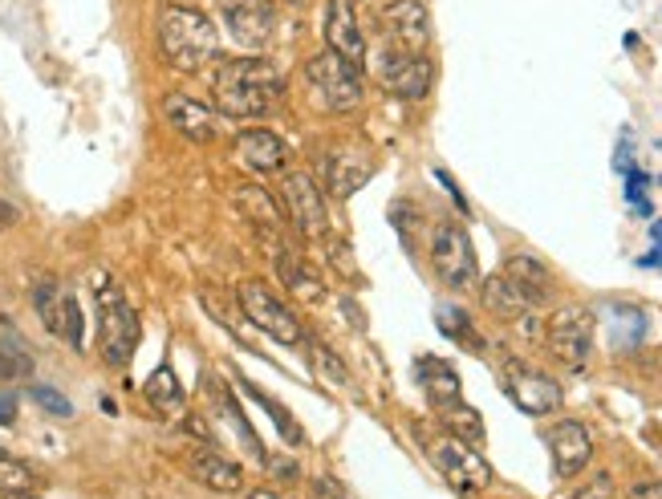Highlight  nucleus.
Returning a JSON list of instances; mask_svg holds the SVG:
<instances>
[{
    "mask_svg": "<svg viewBox=\"0 0 662 499\" xmlns=\"http://www.w3.org/2000/svg\"><path fill=\"white\" fill-rule=\"evenodd\" d=\"M163 119L171 122V131H179L191 143H208L215 134V114L212 106H203L188 94H167L163 98Z\"/></svg>",
    "mask_w": 662,
    "mask_h": 499,
    "instance_id": "obj_19",
    "label": "nucleus"
},
{
    "mask_svg": "<svg viewBox=\"0 0 662 499\" xmlns=\"http://www.w3.org/2000/svg\"><path fill=\"white\" fill-rule=\"evenodd\" d=\"M232 163L249 175H272L284 166V143L272 131H240L232 139Z\"/></svg>",
    "mask_w": 662,
    "mask_h": 499,
    "instance_id": "obj_16",
    "label": "nucleus"
},
{
    "mask_svg": "<svg viewBox=\"0 0 662 499\" xmlns=\"http://www.w3.org/2000/svg\"><path fill=\"white\" fill-rule=\"evenodd\" d=\"M142 394H147V403H151L159 415H179V410H183V386H179L171 366L154 369L151 378H147V386H142Z\"/></svg>",
    "mask_w": 662,
    "mask_h": 499,
    "instance_id": "obj_24",
    "label": "nucleus"
},
{
    "mask_svg": "<svg viewBox=\"0 0 662 499\" xmlns=\"http://www.w3.org/2000/svg\"><path fill=\"white\" fill-rule=\"evenodd\" d=\"M431 459L451 488L463 491V496H480V491L492 488V467L484 464V455H475L472 442L443 435V439L431 442Z\"/></svg>",
    "mask_w": 662,
    "mask_h": 499,
    "instance_id": "obj_7",
    "label": "nucleus"
},
{
    "mask_svg": "<svg viewBox=\"0 0 662 499\" xmlns=\"http://www.w3.org/2000/svg\"><path fill=\"white\" fill-rule=\"evenodd\" d=\"M321 33H325V49H333L338 58L354 61V65L367 61V37H362V24H358L354 0H330Z\"/></svg>",
    "mask_w": 662,
    "mask_h": 499,
    "instance_id": "obj_14",
    "label": "nucleus"
},
{
    "mask_svg": "<svg viewBox=\"0 0 662 499\" xmlns=\"http://www.w3.org/2000/svg\"><path fill=\"white\" fill-rule=\"evenodd\" d=\"M281 200L284 212L293 220V227L305 240H325L330 236V212H325V195L313 183L309 171H289L281 183Z\"/></svg>",
    "mask_w": 662,
    "mask_h": 499,
    "instance_id": "obj_9",
    "label": "nucleus"
},
{
    "mask_svg": "<svg viewBox=\"0 0 662 499\" xmlns=\"http://www.w3.org/2000/svg\"><path fill=\"white\" fill-rule=\"evenodd\" d=\"M98 309H102V325H98V345H102V361L107 366H127L139 349V313L122 301L119 288H102L98 293Z\"/></svg>",
    "mask_w": 662,
    "mask_h": 499,
    "instance_id": "obj_5",
    "label": "nucleus"
},
{
    "mask_svg": "<svg viewBox=\"0 0 662 499\" xmlns=\"http://www.w3.org/2000/svg\"><path fill=\"white\" fill-rule=\"evenodd\" d=\"M58 333L73 345V349H82V345H86L82 305H78V297H73V293H66V297H61V329Z\"/></svg>",
    "mask_w": 662,
    "mask_h": 499,
    "instance_id": "obj_30",
    "label": "nucleus"
},
{
    "mask_svg": "<svg viewBox=\"0 0 662 499\" xmlns=\"http://www.w3.org/2000/svg\"><path fill=\"white\" fill-rule=\"evenodd\" d=\"M549 354L569 369H585L593 357V313L585 305H561L544 329Z\"/></svg>",
    "mask_w": 662,
    "mask_h": 499,
    "instance_id": "obj_6",
    "label": "nucleus"
},
{
    "mask_svg": "<svg viewBox=\"0 0 662 499\" xmlns=\"http://www.w3.org/2000/svg\"><path fill=\"white\" fill-rule=\"evenodd\" d=\"M215 394H220V406H224V415H228V422H232V430H237V439L244 442V447H249L252 459H257V464H264L269 455H264V447H261V435L252 430L249 418L240 415V403H237V398H232V390H224V386H215Z\"/></svg>",
    "mask_w": 662,
    "mask_h": 499,
    "instance_id": "obj_27",
    "label": "nucleus"
},
{
    "mask_svg": "<svg viewBox=\"0 0 662 499\" xmlns=\"http://www.w3.org/2000/svg\"><path fill=\"white\" fill-rule=\"evenodd\" d=\"M159 53L175 73H200L220 53L215 21L191 4H163L159 9Z\"/></svg>",
    "mask_w": 662,
    "mask_h": 499,
    "instance_id": "obj_2",
    "label": "nucleus"
},
{
    "mask_svg": "<svg viewBox=\"0 0 662 499\" xmlns=\"http://www.w3.org/2000/svg\"><path fill=\"white\" fill-rule=\"evenodd\" d=\"M244 499H281V496H277V491H269V488H252Z\"/></svg>",
    "mask_w": 662,
    "mask_h": 499,
    "instance_id": "obj_41",
    "label": "nucleus"
},
{
    "mask_svg": "<svg viewBox=\"0 0 662 499\" xmlns=\"http://www.w3.org/2000/svg\"><path fill=\"white\" fill-rule=\"evenodd\" d=\"M504 390L516 406H521L524 415H553L556 406L565 403V394L556 386L549 374L541 369H529V366H509L504 369Z\"/></svg>",
    "mask_w": 662,
    "mask_h": 499,
    "instance_id": "obj_11",
    "label": "nucleus"
},
{
    "mask_svg": "<svg viewBox=\"0 0 662 499\" xmlns=\"http://www.w3.org/2000/svg\"><path fill=\"white\" fill-rule=\"evenodd\" d=\"M33 369V361L17 349V345H4L0 342V378H24Z\"/></svg>",
    "mask_w": 662,
    "mask_h": 499,
    "instance_id": "obj_32",
    "label": "nucleus"
},
{
    "mask_svg": "<svg viewBox=\"0 0 662 499\" xmlns=\"http://www.w3.org/2000/svg\"><path fill=\"white\" fill-rule=\"evenodd\" d=\"M374 73H379V82L387 85L394 98H407V102L427 98L431 78H435L427 53H407V49L391 45V41L379 49V65H374Z\"/></svg>",
    "mask_w": 662,
    "mask_h": 499,
    "instance_id": "obj_10",
    "label": "nucleus"
},
{
    "mask_svg": "<svg viewBox=\"0 0 662 499\" xmlns=\"http://www.w3.org/2000/svg\"><path fill=\"white\" fill-rule=\"evenodd\" d=\"M272 264H277V273H281V285L289 288V293H297V297H305V301H321V297H325V285L318 281V273L309 268V261L301 256V252L284 248V240H281V248H272Z\"/></svg>",
    "mask_w": 662,
    "mask_h": 499,
    "instance_id": "obj_22",
    "label": "nucleus"
},
{
    "mask_svg": "<svg viewBox=\"0 0 662 499\" xmlns=\"http://www.w3.org/2000/svg\"><path fill=\"white\" fill-rule=\"evenodd\" d=\"M281 70L264 58H240L224 61L212 78V98L215 106L224 110L228 119H264L281 102Z\"/></svg>",
    "mask_w": 662,
    "mask_h": 499,
    "instance_id": "obj_1",
    "label": "nucleus"
},
{
    "mask_svg": "<svg viewBox=\"0 0 662 499\" xmlns=\"http://www.w3.org/2000/svg\"><path fill=\"white\" fill-rule=\"evenodd\" d=\"M220 12H224L228 33L237 37L240 45L264 49L272 41V29H277L272 0H220Z\"/></svg>",
    "mask_w": 662,
    "mask_h": 499,
    "instance_id": "obj_12",
    "label": "nucleus"
},
{
    "mask_svg": "<svg viewBox=\"0 0 662 499\" xmlns=\"http://www.w3.org/2000/svg\"><path fill=\"white\" fill-rule=\"evenodd\" d=\"M41 488V476H37L33 467L21 464V459H9V455L0 451V491H33Z\"/></svg>",
    "mask_w": 662,
    "mask_h": 499,
    "instance_id": "obj_29",
    "label": "nucleus"
},
{
    "mask_svg": "<svg viewBox=\"0 0 662 499\" xmlns=\"http://www.w3.org/2000/svg\"><path fill=\"white\" fill-rule=\"evenodd\" d=\"M370 175H374V159L358 146H342V151L325 155V183L338 200H350L358 187H367Z\"/></svg>",
    "mask_w": 662,
    "mask_h": 499,
    "instance_id": "obj_17",
    "label": "nucleus"
},
{
    "mask_svg": "<svg viewBox=\"0 0 662 499\" xmlns=\"http://www.w3.org/2000/svg\"><path fill=\"white\" fill-rule=\"evenodd\" d=\"M17 224V207H9V203L0 200V232H4V227H12Z\"/></svg>",
    "mask_w": 662,
    "mask_h": 499,
    "instance_id": "obj_40",
    "label": "nucleus"
},
{
    "mask_svg": "<svg viewBox=\"0 0 662 499\" xmlns=\"http://www.w3.org/2000/svg\"><path fill=\"white\" fill-rule=\"evenodd\" d=\"M504 273L516 281L521 288H529L532 297L541 301L549 288H553V276H549V268H544L536 256H524V252H516V256H509V264H504Z\"/></svg>",
    "mask_w": 662,
    "mask_h": 499,
    "instance_id": "obj_26",
    "label": "nucleus"
},
{
    "mask_svg": "<svg viewBox=\"0 0 662 499\" xmlns=\"http://www.w3.org/2000/svg\"><path fill=\"white\" fill-rule=\"evenodd\" d=\"M414 374H419V386L427 390V398H431L435 410H448V406L463 403L460 378H455V369H451L443 357H419Z\"/></svg>",
    "mask_w": 662,
    "mask_h": 499,
    "instance_id": "obj_23",
    "label": "nucleus"
},
{
    "mask_svg": "<svg viewBox=\"0 0 662 499\" xmlns=\"http://www.w3.org/2000/svg\"><path fill=\"white\" fill-rule=\"evenodd\" d=\"M188 471L191 479H200L208 491H220V496H232V491L244 488V471H240L228 455H220L215 447H195L188 451Z\"/></svg>",
    "mask_w": 662,
    "mask_h": 499,
    "instance_id": "obj_18",
    "label": "nucleus"
},
{
    "mask_svg": "<svg viewBox=\"0 0 662 499\" xmlns=\"http://www.w3.org/2000/svg\"><path fill=\"white\" fill-rule=\"evenodd\" d=\"M0 499H37L33 491H0Z\"/></svg>",
    "mask_w": 662,
    "mask_h": 499,
    "instance_id": "obj_42",
    "label": "nucleus"
},
{
    "mask_svg": "<svg viewBox=\"0 0 662 499\" xmlns=\"http://www.w3.org/2000/svg\"><path fill=\"white\" fill-rule=\"evenodd\" d=\"M443 418H448V427H451V435L455 439H463V442H484V422H480V415H475L472 406H463V403H455V406H448L443 410Z\"/></svg>",
    "mask_w": 662,
    "mask_h": 499,
    "instance_id": "obj_28",
    "label": "nucleus"
},
{
    "mask_svg": "<svg viewBox=\"0 0 662 499\" xmlns=\"http://www.w3.org/2000/svg\"><path fill=\"white\" fill-rule=\"evenodd\" d=\"M232 200H237L240 215L249 220V227H257L264 240L281 236V207H277V200H272L269 191L257 187V183H237V187H232Z\"/></svg>",
    "mask_w": 662,
    "mask_h": 499,
    "instance_id": "obj_20",
    "label": "nucleus"
},
{
    "mask_svg": "<svg viewBox=\"0 0 662 499\" xmlns=\"http://www.w3.org/2000/svg\"><path fill=\"white\" fill-rule=\"evenodd\" d=\"M439 329L448 333V337H460V342H468V313L443 305V309H439Z\"/></svg>",
    "mask_w": 662,
    "mask_h": 499,
    "instance_id": "obj_34",
    "label": "nucleus"
},
{
    "mask_svg": "<svg viewBox=\"0 0 662 499\" xmlns=\"http://www.w3.org/2000/svg\"><path fill=\"white\" fill-rule=\"evenodd\" d=\"M313 499H345V491L333 483V479H318L313 483Z\"/></svg>",
    "mask_w": 662,
    "mask_h": 499,
    "instance_id": "obj_37",
    "label": "nucleus"
},
{
    "mask_svg": "<svg viewBox=\"0 0 662 499\" xmlns=\"http://www.w3.org/2000/svg\"><path fill=\"white\" fill-rule=\"evenodd\" d=\"M237 301H240V309H244V317H249V325H257L264 337H272V342H281V345L305 342V325H301V317L293 313V305H289L281 293H272L264 281H244V285L237 288Z\"/></svg>",
    "mask_w": 662,
    "mask_h": 499,
    "instance_id": "obj_4",
    "label": "nucleus"
},
{
    "mask_svg": "<svg viewBox=\"0 0 662 499\" xmlns=\"http://www.w3.org/2000/svg\"><path fill=\"white\" fill-rule=\"evenodd\" d=\"M382 24H387V41L407 53H423L431 41V12L423 0H391L382 9Z\"/></svg>",
    "mask_w": 662,
    "mask_h": 499,
    "instance_id": "obj_13",
    "label": "nucleus"
},
{
    "mask_svg": "<svg viewBox=\"0 0 662 499\" xmlns=\"http://www.w3.org/2000/svg\"><path fill=\"white\" fill-rule=\"evenodd\" d=\"M431 264H435L439 281L448 288H455V293L475 285V248L460 224L443 220L435 227V236H431Z\"/></svg>",
    "mask_w": 662,
    "mask_h": 499,
    "instance_id": "obj_8",
    "label": "nucleus"
},
{
    "mask_svg": "<svg viewBox=\"0 0 662 499\" xmlns=\"http://www.w3.org/2000/svg\"><path fill=\"white\" fill-rule=\"evenodd\" d=\"M313 354H318V366L325 369V374H330L333 381H345V378H350V374H345V366H342V361H338V354H333L330 345L313 342Z\"/></svg>",
    "mask_w": 662,
    "mask_h": 499,
    "instance_id": "obj_35",
    "label": "nucleus"
},
{
    "mask_svg": "<svg viewBox=\"0 0 662 499\" xmlns=\"http://www.w3.org/2000/svg\"><path fill=\"white\" fill-rule=\"evenodd\" d=\"M17 422V394L0 390V427H12Z\"/></svg>",
    "mask_w": 662,
    "mask_h": 499,
    "instance_id": "obj_36",
    "label": "nucleus"
},
{
    "mask_svg": "<svg viewBox=\"0 0 662 499\" xmlns=\"http://www.w3.org/2000/svg\"><path fill=\"white\" fill-rule=\"evenodd\" d=\"M240 390H244V398H252V403L261 406V410H269V415H272V427L281 430V439L289 442V447H301V442H305V430L297 427V418L289 415V410H284L281 403H272V398L261 390V386H252V381H240Z\"/></svg>",
    "mask_w": 662,
    "mask_h": 499,
    "instance_id": "obj_25",
    "label": "nucleus"
},
{
    "mask_svg": "<svg viewBox=\"0 0 662 499\" xmlns=\"http://www.w3.org/2000/svg\"><path fill=\"white\" fill-rule=\"evenodd\" d=\"M549 451H553V467L561 479H573L581 476L593 459V439L590 430L581 427L578 418H565V422H556L549 430Z\"/></svg>",
    "mask_w": 662,
    "mask_h": 499,
    "instance_id": "obj_15",
    "label": "nucleus"
},
{
    "mask_svg": "<svg viewBox=\"0 0 662 499\" xmlns=\"http://www.w3.org/2000/svg\"><path fill=\"white\" fill-rule=\"evenodd\" d=\"M626 499H662V483H639V488H630Z\"/></svg>",
    "mask_w": 662,
    "mask_h": 499,
    "instance_id": "obj_38",
    "label": "nucleus"
},
{
    "mask_svg": "<svg viewBox=\"0 0 662 499\" xmlns=\"http://www.w3.org/2000/svg\"><path fill=\"white\" fill-rule=\"evenodd\" d=\"M651 236H654V244H659V248H654L651 256H642V264H662V220H659V224H651Z\"/></svg>",
    "mask_w": 662,
    "mask_h": 499,
    "instance_id": "obj_39",
    "label": "nucleus"
},
{
    "mask_svg": "<svg viewBox=\"0 0 662 499\" xmlns=\"http://www.w3.org/2000/svg\"><path fill=\"white\" fill-rule=\"evenodd\" d=\"M484 305H488V313H496L500 322H521L524 313L536 305V297H532L529 288H521L516 281H512L509 273H496V276H488L484 281Z\"/></svg>",
    "mask_w": 662,
    "mask_h": 499,
    "instance_id": "obj_21",
    "label": "nucleus"
},
{
    "mask_svg": "<svg viewBox=\"0 0 662 499\" xmlns=\"http://www.w3.org/2000/svg\"><path fill=\"white\" fill-rule=\"evenodd\" d=\"M305 82L318 110L325 114H350L362 106V70L354 61L338 58L333 49H321L305 61Z\"/></svg>",
    "mask_w": 662,
    "mask_h": 499,
    "instance_id": "obj_3",
    "label": "nucleus"
},
{
    "mask_svg": "<svg viewBox=\"0 0 662 499\" xmlns=\"http://www.w3.org/2000/svg\"><path fill=\"white\" fill-rule=\"evenodd\" d=\"M29 398H33V403L46 410V415H58V418L73 415V403L61 390H53V386H33V390H29Z\"/></svg>",
    "mask_w": 662,
    "mask_h": 499,
    "instance_id": "obj_31",
    "label": "nucleus"
},
{
    "mask_svg": "<svg viewBox=\"0 0 662 499\" xmlns=\"http://www.w3.org/2000/svg\"><path fill=\"white\" fill-rule=\"evenodd\" d=\"M569 499H614V479H610V471H598L585 488H578Z\"/></svg>",
    "mask_w": 662,
    "mask_h": 499,
    "instance_id": "obj_33",
    "label": "nucleus"
}]
</instances>
